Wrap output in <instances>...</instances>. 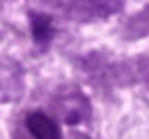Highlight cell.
<instances>
[{
  "instance_id": "1",
  "label": "cell",
  "mask_w": 149,
  "mask_h": 139,
  "mask_svg": "<svg viewBox=\"0 0 149 139\" xmlns=\"http://www.w3.org/2000/svg\"><path fill=\"white\" fill-rule=\"evenodd\" d=\"M26 128L33 139H61V126L41 111H35L26 117Z\"/></svg>"
},
{
  "instance_id": "2",
  "label": "cell",
  "mask_w": 149,
  "mask_h": 139,
  "mask_svg": "<svg viewBox=\"0 0 149 139\" xmlns=\"http://www.w3.org/2000/svg\"><path fill=\"white\" fill-rule=\"evenodd\" d=\"M33 24V35L37 42H48L50 35H52V20L48 15H33L30 20Z\"/></svg>"
}]
</instances>
